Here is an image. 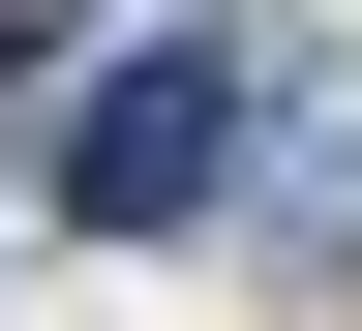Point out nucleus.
Wrapping results in <instances>:
<instances>
[{"mask_svg": "<svg viewBox=\"0 0 362 331\" xmlns=\"http://www.w3.org/2000/svg\"><path fill=\"white\" fill-rule=\"evenodd\" d=\"M242 30H151V61H90V121H61V211L90 241H181V211H211V181H242Z\"/></svg>", "mask_w": 362, "mask_h": 331, "instance_id": "1", "label": "nucleus"}]
</instances>
